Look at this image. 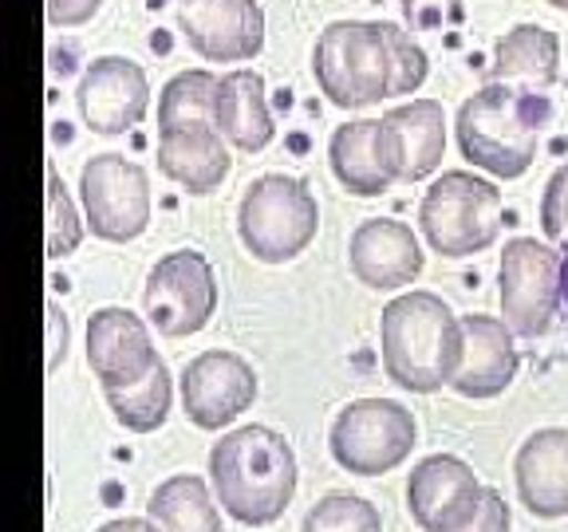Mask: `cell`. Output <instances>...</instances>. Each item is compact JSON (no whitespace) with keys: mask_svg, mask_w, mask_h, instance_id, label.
Listing matches in <instances>:
<instances>
[{"mask_svg":"<svg viewBox=\"0 0 568 532\" xmlns=\"http://www.w3.org/2000/svg\"><path fill=\"white\" fill-rule=\"evenodd\" d=\"M301 532H383V516L367 497L328 493L308 509Z\"/></svg>","mask_w":568,"mask_h":532,"instance_id":"obj_28","label":"cell"},{"mask_svg":"<svg viewBox=\"0 0 568 532\" xmlns=\"http://www.w3.org/2000/svg\"><path fill=\"white\" fill-rule=\"evenodd\" d=\"M481 489L470 461L454 453H430L407 478V509L410 521L423 532H438L466 501Z\"/></svg>","mask_w":568,"mask_h":532,"instance_id":"obj_21","label":"cell"},{"mask_svg":"<svg viewBox=\"0 0 568 532\" xmlns=\"http://www.w3.org/2000/svg\"><path fill=\"white\" fill-rule=\"evenodd\" d=\"M383 28H387L390 63H395V88H390V95H415L426 83V75H430V55H426L423 44H418L410 32H403L399 24L383 20Z\"/></svg>","mask_w":568,"mask_h":532,"instance_id":"obj_29","label":"cell"},{"mask_svg":"<svg viewBox=\"0 0 568 532\" xmlns=\"http://www.w3.org/2000/svg\"><path fill=\"white\" fill-rule=\"evenodd\" d=\"M509 524H514V513H509L506 497L481 485L438 532H509Z\"/></svg>","mask_w":568,"mask_h":532,"instance_id":"obj_30","label":"cell"},{"mask_svg":"<svg viewBox=\"0 0 568 532\" xmlns=\"http://www.w3.org/2000/svg\"><path fill=\"white\" fill-rule=\"evenodd\" d=\"M312 80L339 111H364L390 99L395 63L383 20H332L312 44Z\"/></svg>","mask_w":568,"mask_h":532,"instance_id":"obj_4","label":"cell"},{"mask_svg":"<svg viewBox=\"0 0 568 532\" xmlns=\"http://www.w3.org/2000/svg\"><path fill=\"white\" fill-rule=\"evenodd\" d=\"M217 300H222L217 273L197 248H174L159 257L142 288L151 328H159V336L166 339H186L210 328V319L217 316Z\"/></svg>","mask_w":568,"mask_h":532,"instance_id":"obj_9","label":"cell"},{"mask_svg":"<svg viewBox=\"0 0 568 532\" xmlns=\"http://www.w3.org/2000/svg\"><path fill=\"white\" fill-rule=\"evenodd\" d=\"M466 0H403V20L410 32H443L462 24Z\"/></svg>","mask_w":568,"mask_h":532,"instance_id":"obj_32","label":"cell"},{"mask_svg":"<svg viewBox=\"0 0 568 532\" xmlns=\"http://www.w3.org/2000/svg\"><path fill=\"white\" fill-rule=\"evenodd\" d=\"M95 532H162L151 516H119V521H106L99 524Z\"/></svg>","mask_w":568,"mask_h":532,"instance_id":"obj_35","label":"cell"},{"mask_svg":"<svg viewBox=\"0 0 568 532\" xmlns=\"http://www.w3.org/2000/svg\"><path fill=\"white\" fill-rule=\"evenodd\" d=\"M501 217H506L501 190L470 170L438 174L418 202V229L426 245L446 260L486 253L501 237Z\"/></svg>","mask_w":568,"mask_h":532,"instance_id":"obj_6","label":"cell"},{"mask_svg":"<svg viewBox=\"0 0 568 532\" xmlns=\"http://www.w3.org/2000/svg\"><path fill=\"white\" fill-rule=\"evenodd\" d=\"M182 410L197 430H225L257 402V371L248 359H241L237 351H213L194 355L182 367Z\"/></svg>","mask_w":568,"mask_h":532,"instance_id":"obj_11","label":"cell"},{"mask_svg":"<svg viewBox=\"0 0 568 532\" xmlns=\"http://www.w3.org/2000/svg\"><path fill=\"white\" fill-rule=\"evenodd\" d=\"M347 265H352L355 280L367 284L372 293H399L418 280L426 253L407 222L367 217L355 225L352 241H347Z\"/></svg>","mask_w":568,"mask_h":532,"instance_id":"obj_16","label":"cell"},{"mask_svg":"<svg viewBox=\"0 0 568 532\" xmlns=\"http://www.w3.org/2000/svg\"><path fill=\"white\" fill-rule=\"evenodd\" d=\"M83 229H88V217H80L68 186H63L60 170L48 158L44 162V257L48 260L71 257L83 245Z\"/></svg>","mask_w":568,"mask_h":532,"instance_id":"obj_27","label":"cell"},{"mask_svg":"<svg viewBox=\"0 0 568 532\" xmlns=\"http://www.w3.org/2000/svg\"><path fill=\"white\" fill-rule=\"evenodd\" d=\"M44 324H48V344H44L48 347V375H55L63 359H68V339H71L68 316H63L55 300L44 304Z\"/></svg>","mask_w":568,"mask_h":532,"instance_id":"obj_34","label":"cell"},{"mask_svg":"<svg viewBox=\"0 0 568 532\" xmlns=\"http://www.w3.org/2000/svg\"><path fill=\"white\" fill-rule=\"evenodd\" d=\"M241 245L261 265H288L316 241L320 202L308 182L293 174H261L237 205Z\"/></svg>","mask_w":568,"mask_h":532,"instance_id":"obj_5","label":"cell"},{"mask_svg":"<svg viewBox=\"0 0 568 532\" xmlns=\"http://www.w3.org/2000/svg\"><path fill=\"white\" fill-rule=\"evenodd\" d=\"M296 481V453L273 426H237L210 450V485L217 505L248 529L281 521L293 505Z\"/></svg>","mask_w":568,"mask_h":532,"instance_id":"obj_2","label":"cell"},{"mask_svg":"<svg viewBox=\"0 0 568 532\" xmlns=\"http://www.w3.org/2000/svg\"><path fill=\"white\" fill-rule=\"evenodd\" d=\"M146 516L162 532H225L217 493H210L197 473H174L151 493Z\"/></svg>","mask_w":568,"mask_h":532,"instance_id":"obj_24","label":"cell"},{"mask_svg":"<svg viewBox=\"0 0 568 532\" xmlns=\"http://www.w3.org/2000/svg\"><path fill=\"white\" fill-rule=\"evenodd\" d=\"M517 497L532 516L560 521L568 516V430L545 426L532 430L514 458Z\"/></svg>","mask_w":568,"mask_h":532,"instance_id":"obj_18","label":"cell"},{"mask_svg":"<svg viewBox=\"0 0 568 532\" xmlns=\"http://www.w3.org/2000/svg\"><path fill=\"white\" fill-rule=\"evenodd\" d=\"M103 395L123 430H131V434H154V430L166 426L170 407H174V375H170L166 364H159L146 379L119 390H103Z\"/></svg>","mask_w":568,"mask_h":532,"instance_id":"obj_25","label":"cell"},{"mask_svg":"<svg viewBox=\"0 0 568 532\" xmlns=\"http://www.w3.org/2000/svg\"><path fill=\"white\" fill-rule=\"evenodd\" d=\"M213 123L225 134L233 151L261 154L276 139L273 111H268V91L261 71L233 68L217 80V99H213Z\"/></svg>","mask_w":568,"mask_h":532,"instance_id":"obj_20","label":"cell"},{"mask_svg":"<svg viewBox=\"0 0 568 532\" xmlns=\"http://www.w3.org/2000/svg\"><path fill=\"white\" fill-rule=\"evenodd\" d=\"M379 355L383 375L410 395H435L450 387L466 355L462 316L443 296L410 288L379 311Z\"/></svg>","mask_w":568,"mask_h":532,"instance_id":"obj_1","label":"cell"},{"mask_svg":"<svg viewBox=\"0 0 568 532\" xmlns=\"http://www.w3.org/2000/svg\"><path fill=\"white\" fill-rule=\"evenodd\" d=\"M332 177L355 197H379L403 182V162L387 119H352L336 126L328 142Z\"/></svg>","mask_w":568,"mask_h":532,"instance_id":"obj_15","label":"cell"},{"mask_svg":"<svg viewBox=\"0 0 568 532\" xmlns=\"http://www.w3.org/2000/svg\"><path fill=\"white\" fill-rule=\"evenodd\" d=\"M466 328V355H462V371L450 382L462 399H497L514 387L517 371H521V351H517V336L506 319L497 316H462Z\"/></svg>","mask_w":568,"mask_h":532,"instance_id":"obj_17","label":"cell"},{"mask_svg":"<svg viewBox=\"0 0 568 532\" xmlns=\"http://www.w3.org/2000/svg\"><path fill=\"white\" fill-rule=\"evenodd\" d=\"M80 202L99 241L126 245L151 225V174L123 154H95L80 170Z\"/></svg>","mask_w":568,"mask_h":532,"instance_id":"obj_10","label":"cell"},{"mask_svg":"<svg viewBox=\"0 0 568 532\" xmlns=\"http://www.w3.org/2000/svg\"><path fill=\"white\" fill-rule=\"evenodd\" d=\"M541 233L557 245H568V162L552 170L541 194Z\"/></svg>","mask_w":568,"mask_h":532,"instance_id":"obj_31","label":"cell"},{"mask_svg":"<svg viewBox=\"0 0 568 532\" xmlns=\"http://www.w3.org/2000/svg\"><path fill=\"white\" fill-rule=\"evenodd\" d=\"M387 126L395 134V151L403 162V182H426L443 166L446 154V111L438 99H410L390 106Z\"/></svg>","mask_w":568,"mask_h":532,"instance_id":"obj_23","label":"cell"},{"mask_svg":"<svg viewBox=\"0 0 568 532\" xmlns=\"http://www.w3.org/2000/svg\"><path fill=\"white\" fill-rule=\"evenodd\" d=\"M178 32L205 63H248L265 48L257 0H178Z\"/></svg>","mask_w":568,"mask_h":532,"instance_id":"obj_12","label":"cell"},{"mask_svg":"<svg viewBox=\"0 0 568 532\" xmlns=\"http://www.w3.org/2000/svg\"><path fill=\"white\" fill-rule=\"evenodd\" d=\"M560 75V35L545 24L509 28L494 48V83L521 91H549Z\"/></svg>","mask_w":568,"mask_h":532,"instance_id":"obj_22","label":"cell"},{"mask_svg":"<svg viewBox=\"0 0 568 532\" xmlns=\"http://www.w3.org/2000/svg\"><path fill=\"white\" fill-rule=\"evenodd\" d=\"M418 446V422L395 399H355L332 422L328 450L339 470L355 478H383L399 470Z\"/></svg>","mask_w":568,"mask_h":532,"instance_id":"obj_7","label":"cell"},{"mask_svg":"<svg viewBox=\"0 0 568 532\" xmlns=\"http://www.w3.org/2000/svg\"><path fill=\"white\" fill-rule=\"evenodd\" d=\"M560 293H565V300H568V253H565V260H560Z\"/></svg>","mask_w":568,"mask_h":532,"instance_id":"obj_36","label":"cell"},{"mask_svg":"<svg viewBox=\"0 0 568 532\" xmlns=\"http://www.w3.org/2000/svg\"><path fill=\"white\" fill-rule=\"evenodd\" d=\"M99 9L103 0H44V17L52 28H83L88 20H95Z\"/></svg>","mask_w":568,"mask_h":532,"instance_id":"obj_33","label":"cell"},{"mask_svg":"<svg viewBox=\"0 0 568 532\" xmlns=\"http://www.w3.org/2000/svg\"><path fill=\"white\" fill-rule=\"evenodd\" d=\"M560 253L537 237H514L497 265V304L517 339H541L560 311Z\"/></svg>","mask_w":568,"mask_h":532,"instance_id":"obj_8","label":"cell"},{"mask_svg":"<svg viewBox=\"0 0 568 532\" xmlns=\"http://www.w3.org/2000/svg\"><path fill=\"white\" fill-rule=\"evenodd\" d=\"M549 119L552 103L541 91L486 83L458 106L454 134H458L462 158L501 182H517L529 174Z\"/></svg>","mask_w":568,"mask_h":532,"instance_id":"obj_3","label":"cell"},{"mask_svg":"<svg viewBox=\"0 0 568 532\" xmlns=\"http://www.w3.org/2000/svg\"><path fill=\"white\" fill-rule=\"evenodd\" d=\"M545 4H552V9H560V12H568V0H545Z\"/></svg>","mask_w":568,"mask_h":532,"instance_id":"obj_37","label":"cell"},{"mask_svg":"<svg viewBox=\"0 0 568 532\" xmlns=\"http://www.w3.org/2000/svg\"><path fill=\"white\" fill-rule=\"evenodd\" d=\"M162 364L146 319L131 308H95L88 316V367L95 371L99 387L119 390L146 379Z\"/></svg>","mask_w":568,"mask_h":532,"instance_id":"obj_14","label":"cell"},{"mask_svg":"<svg viewBox=\"0 0 568 532\" xmlns=\"http://www.w3.org/2000/svg\"><path fill=\"white\" fill-rule=\"evenodd\" d=\"M217 80H222V75H213V71H205V68L178 71L174 80H170L159 95V131H170V126L213 123Z\"/></svg>","mask_w":568,"mask_h":532,"instance_id":"obj_26","label":"cell"},{"mask_svg":"<svg viewBox=\"0 0 568 532\" xmlns=\"http://www.w3.org/2000/svg\"><path fill=\"white\" fill-rule=\"evenodd\" d=\"M75 103L95 134H126L151 111V80L126 55H99L80 75Z\"/></svg>","mask_w":568,"mask_h":532,"instance_id":"obj_13","label":"cell"},{"mask_svg":"<svg viewBox=\"0 0 568 532\" xmlns=\"http://www.w3.org/2000/svg\"><path fill=\"white\" fill-rule=\"evenodd\" d=\"M159 170L178 182L190 194H213L230 177L233 158L230 142L217 131V123H194V126H170L159 131Z\"/></svg>","mask_w":568,"mask_h":532,"instance_id":"obj_19","label":"cell"}]
</instances>
